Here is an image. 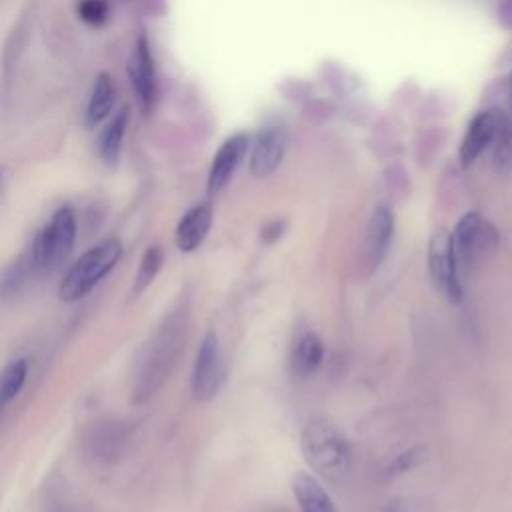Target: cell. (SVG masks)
<instances>
[{
  "label": "cell",
  "mask_w": 512,
  "mask_h": 512,
  "mask_svg": "<svg viewBox=\"0 0 512 512\" xmlns=\"http://www.w3.org/2000/svg\"><path fill=\"white\" fill-rule=\"evenodd\" d=\"M190 326L188 300H180L156 326L152 336L144 342L136 360L132 400L134 404L146 402L170 376L176 366Z\"/></svg>",
  "instance_id": "cell-1"
},
{
  "label": "cell",
  "mask_w": 512,
  "mask_h": 512,
  "mask_svg": "<svg viewBox=\"0 0 512 512\" xmlns=\"http://www.w3.org/2000/svg\"><path fill=\"white\" fill-rule=\"evenodd\" d=\"M300 446L306 462L326 482L342 484L352 470V450L346 436L324 416H312L302 428Z\"/></svg>",
  "instance_id": "cell-2"
},
{
  "label": "cell",
  "mask_w": 512,
  "mask_h": 512,
  "mask_svg": "<svg viewBox=\"0 0 512 512\" xmlns=\"http://www.w3.org/2000/svg\"><path fill=\"white\" fill-rule=\"evenodd\" d=\"M122 242L118 238H106L100 244L84 252L64 274L58 286V296L64 302H76L84 298L120 260Z\"/></svg>",
  "instance_id": "cell-3"
},
{
  "label": "cell",
  "mask_w": 512,
  "mask_h": 512,
  "mask_svg": "<svg viewBox=\"0 0 512 512\" xmlns=\"http://www.w3.org/2000/svg\"><path fill=\"white\" fill-rule=\"evenodd\" d=\"M76 212L70 204L60 206L34 236L28 254L36 272L56 270L72 252L76 242Z\"/></svg>",
  "instance_id": "cell-4"
},
{
  "label": "cell",
  "mask_w": 512,
  "mask_h": 512,
  "mask_svg": "<svg viewBox=\"0 0 512 512\" xmlns=\"http://www.w3.org/2000/svg\"><path fill=\"white\" fill-rule=\"evenodd\" d=\"M460 272L488 260L500 246L496 226L478 212H466L450 234Z\"/></svg>",
  "instance_id": "cell-5"
},
{
  "label": "cell",
  "mask_w": 512,
  "mask_h": 512,
  "mask_svg": "<svg viewBox=\"0 0 512 512\" xmlns=\"http://www.w3.org/2000/svg\"><path fill=\"white\" fill-rule=\"evenodd\" d=\"M428 272L436 286V290L450 302H462V282L460 268L456 262V254L452 248L450 232L438 228L432 232L428 242Z\"/></svg>",
  "instance_id": "cell-6"
},
{
  "label": "cell",
  "mask_w": 512,
  "mask_h": 512,
  "mask_svg": "<svg viewBox=\"0 0 512 512\" xmlns=\"http://www.w3.org/2000/svg\"><path fill=\"white\" fill-rule=\"evenodd\" d=\"M226 380V366L216 332H206L194 360L192 368V394L200 402L212 400Z\"/></svg>",
  "instance_id": "cell-7"
},
{
  "label": "cell",
  "mask_w": 512,
  "mask_h": 512,
  "mask_svg": "<svg viewBox=\"0 0 512 512\" xmlns=\"http://www.w3.org/2000/svg\"><path fill=\"white\" fill-rule=\"evenodd\" d=\"M126 72L142 112H150L158 100V76H156L154 54L144 32L138 34L134 42V48L128 56Z\"/></svg>",
  "instance_id": "cell-8"
},
{
  "label": "cell",
  "mask_w": 512,
  "mask_h": 512,
  "mask_svg": "<svg viewBox=\"0 0 512 512\" xmlns=\"http://www.w3.org/2000/svg\"><path fill=\"white\" fill-rule=\"evenodd\" d=\"M504 122L506 114L500 108H486L472 118L458 152L460 164L464 168L472 166L486 152V148L498 140Z\"/></svg>",
  "instance_id": "cell-9"
},
{
  "label": "cell",
  "mask_w": 512,
  "mask_h": 512,
  "mask_svg": "<svg viewBox=\"0 0 512 512\" xmlns=\"http://www.w3.org/2000/svg\"><path fill=\"white\" fill-rule=\"evenodd\" d=\"M288 148V130L284 124L262 128L250 150V172L256 178L270 176L280 166Z\"/></svg>",
  "instance_id": "cell-10"
},
{
  "label": "cell",
  "mask_w": 512,
  "mask_h": 512,
  "mask_svg": "<svg viewBox=\"0 0 512 512\" xmlns=\"http://www.w3.org/2000/svg\"><path fill=\"white\" fill-rule=\"evenodd\" d=\"M250 146V136L244 132L232 134L222 142L218 152L212 158L210 172H208V192H220L230 178L234 176L236 168L242 164Z\"/></svg>",
  "instance_id": "cell-11"
},
{
  "label": "cell",
  "mask_w": 512,
  "mask_h": 512,
  "mask_svg": "<svg viewBox=\"0 0 512 512\" xmlns=\"http://www.w3.org/2000/svg\"><path fill=\"white\" fill-rule=\"evenodd\" d=\"M392 238H394V216L388 206H378L372 212V218L368 224L366 250H364L366 266L370 268V272H374L388 256Z\"/></svg>",
  "instance_id": "cell-12"
},
{
  "label": "cell",
  "mask_w": 512,
  "mask_h": 512,
  "mask_svg": "<svg viewBox=\"0 0 512 512\" xmlns=\"http://www.w3.org/2000/svg\"><path fill=\"white\" fill-rule=\"evenodd\" d=\"M210 226H212V206L208 202H200L192 206L176 226V234H174L176 246L182 252H194L208 236Z\"/></svg>",
  "instance_id": "cell-13"
},
{
  "label": "cell",
  "mask_w": 512,
  "mask_h": 512,
  "mask_svg": "<svg viewBox=\"0 0 512 512\" xmlns=\"http://www.w3.org/2000/svg\"><path fill=\"white\" fill-rule=\"evenodd\" d=\"M324 360V342L314 330H304L298 334L290 354V370L298 380H306L318 372Z\"/></svg>",
  "instance_id": "cell-14"
},
{
  "label": "cell",
  "mask_w": 512,
  "mask_h": 512,
  "mask_svg": "<svg viewBox=\"0 0 512 512\" xmlns=\"http://www.w3.org/2000/svg\"><path fill=\"white\" fill-rule=\"evenodd\" d=\"M292 492L300 512H336V506L322 482L308 472H298L294 476Z\"/></svg>",
  "instance_id": "cell-15"
},
{
  "label": "cell",
  "mask_w": 512,
  "mask_h": 512,
  "mask_svg": "<svg viewBox=\"0 0 512 512\" xmlns=\"http://www.w3.org/2000/svg\"><path fill=\"white\" fill-rule=\"evenodd\" d=\"M126 440V432L118 422H98L86 438L88 456L94 460L110 462L120 454V448Z\"/></svg>",
  "instance_id": "cell-16"
},
{
  "label": "cell",
  "mask_w": 512,
  "mask_h": 512,
  "mask_svg": "<svg viewBox=\"0 0 512 512\" xmlns=\"http://www.w3.org/2000/svg\"><path fill=\"white\" fill-rule=\"evenodd\" d=\"M114 100H116V88H114L112 76L106 74V72L96 74L92 90H90V96H88L86 112H84L86 126L94 128L102 120H106L112 114Z\"/></svg>",
  "instance_id": "cell-17"
},
{
  "label": "cell",
  "mask_w": 512,
  "mask_h": 512,
  "mask_svg": "<svg viewBox=\"0 0 512 512\" xmlns=\"http://www.w3.org/2000/svg\"><path fill=\"white\" fill-rule=\"evenodd\" d=\"M128 122H130V110L122 106L118 112L112 114V118L106 122V126L98 136V154L108 166H114L120 158Z\"/></svg>",
  "instance_id": "cell-18"
},
{
  "label": "cell",
  "mask_w": 512,
  "mask_h": 512,
  "mask_svg": "<svg viewBox=\"0 0 512 512\" xmlns=\"http://www.w3.org/2000/svg\"><path fill=\"white\" fill-rule=\"evenodd\" d=\"M26 376H28L26 358L12 360L0 370V410L18 396V392L26 382Z\"/></svg>",
  "instance_id": "cell-19"
},
{
  "label": "cell",
  "mask_w": 512,
  "mask_h": 512,
  "mask_svg": "<svg viewBox=\"0 0 512 512\" xmlns=\"http://www.w3.org/2000/svg\"><path fill=\"white\" fill-rule=\"evenodd\" d=\"M34 264H32V258L28 252H24L16 262H12L4 274L0 276V294L4 296H10L14 292H18L26 282L28 278L34 274Z\"/></svg>",
  "instance_id": "cell-20"
},
{
  "label": "cell",
  "mask_w": 512,
  "mask_h": 512,
  "mask_svg": "<svg viewBox=\"0 0 512 512\" xmlns=\"http://www.w3.org/2000/svg\"><path fill=\"white\" fill-rule=\"evenodd\" d=\"M162 262H164L162 248L156 246V244L148 246L146 252L140 258V266H138V272H136V278H134V288H132L134 296L144 292L152 284V280L156 278V274L162 268Z\"/></svg>",
  "instance_id": "cell-21"
},
{
  "label": "cell",
  "mask_w": 512,
  "mask_h": 512,
  "mask_svg": "<svg viewBox=\"0 0 512 512\" xmlns=\"http://www.w3.org/2000/svg\"><path fill=\"white\" fill-rule=\"evenodd\" d=\"M494 164L500 172L512 170V116H506L504 128L494 142Z\"/></svg>",
  "instance_id": "cell-22"
},
{
  "label": "cell",
  "mask_w": 512,
  "mask_h": 512,
  "mask_svg": "<svg viewBox=\"0 0 512 512\" xmlns=\"http://www.w3.org/2000/svg\"><path fill=\"white\" fill-rule=\"evenodd\" d=\"M76 12L82 22L88 26H102L110 18V2L108 0H80Z\"/></svg>",
  "instance_id": "cell-23"
},
{
  "label": "cell",
  "mask_w": 512,
  "mask_h": 512,
  "mask_svg": "<svg viewBox=\"0 0 512 512\" xmlns=\"http://www.w3.org/2000/svg\"><path fill=\"white\" fill-rule=\"evenodd\" d=\"M420 460H422V448L420 446L408 448V450L400 452L398 456H394V460L386 468V474L388 476H398V474L410 472L412 468H416L420 464Z\"/></svg>",
  "instance_id": "cell-24"
},
{
  "label": "cell",
  "mask_w": 512,
  "mask_h": 512,
  "mask_svg": "<svg viewBox=\"0 0 512 512\" xmlns=\"http://www.w3.org/2000/svg\"><path fill=\"white\" fill-rule=\"evenodd\" d=\"M284 230H286V220H280V218H278V220L268 222V224L262 228V242L274 244L276 240L282 238Z\"/></svg>",
  "instance_id": "cell-25"
},
{
  "label": "cell",
  "mask_w": 512,
  "mask_h": 512,
  "mask_svg": "<svg viewBox=\"0 0 512 512\" xmlns=\"http://www.w3.org/2000/svg\"><path fill=\"white\" fill-rule=\"evenodd\" d=\"M498 18H500L502 26L512 28V0H502L498 4Z\"/></svg>",
  "instance_id": "cell-26"
},
{
  "label": "cell",
  "mask_w": 512,
  "mask_h": 512,
  "mask_svg": "<svg viewBox=\"0 0 512 512\" xmlns=\"http://www.w3.org/2000/svg\"><path fill=\"white\" fill-rule=\"evenodd\" d=\"M380 512H406V510H404V506H402V502H400V500H394V502L386 504Z\"/></svg>",
  "instance_id": "cell-27"
},
{
  "label": "cell",
  "mask_w": 512,
  "mask_h": 512,
  "mask_svg": "<svg viewBox=\"0 0 512 512\" xmlns=\"http://www.w3.org/2000/svg\"><path fill=\"white\" fill-rule=\"evenodd\" d=\"M4 184H6V174H4V170L0 168V194H2V190H4Z\"/></svg>",
  "instance_id": "cell-28"
},
{
  "label": "cell",
  "mask_w": 512,
  "mask_h": 512,
  "mask_svg": "<svg viewBox=\"0 0 512 512\" xmlns=\"http://www.w3.org/2000/svg\"><path fill=\"white\" fill-rule=\"evenodd\" d=\"M510 98H512V74H510Z\"/></svg>",
  "instance_id": "cell-29"
}]
</instances>
